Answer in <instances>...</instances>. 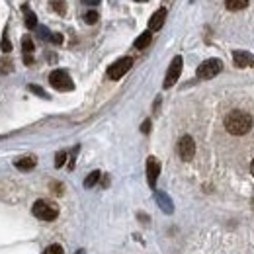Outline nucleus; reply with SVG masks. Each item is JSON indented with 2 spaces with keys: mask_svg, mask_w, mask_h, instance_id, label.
<instances>
[{
  "mask_svg": "<svg viewBox=\"0 0 254 254\" xmlns=\"http://www.w3.org/2000/svg\"><path fill=\"white\" fill-rule=\"evenodd\" d=\"M250 125H252V119L244 111H231L225 117V129L233 135H244L250 129Z\"/></svg>",
  "mask_w": 254,
  "mask_h": 254,
  "instance_id": "f257e3e1",
  "label": "nucleus"
},
{
  "mask_svg": "<svg viewBox=\"0 0 254 254\" xmlns=\"http://www.w3.org/2000/svg\"><path fill=\"white\" fill-rule=\"evenodd\" d=\"M32 211H34V215H36L37 219H41V221H53V219H57V215H59V207H57L53 201H47V200H37V201L34 203Z\"/></svg>",
  "mask_w": 254,
  "mask_h": 254,
  "instance_id": "f03ea898",
  "label": "nucleus"
},
{
  "mask_svg": "<svg viewBox=\"0 0 254 254\" xmlns=\"http://www.w3.org/2000/svg\"><path fill=\"white\" fill-rule=\"evenodd\" d=\"M49 82H51V86L55 88V90H61V92H69V90H73L74 88V84H73V78L69 76V73L67 71H53L51 74H49Z\"/></svg>",
  "mask_w": 254,
  "mask_h": 254,
  "instance_id": "7ed1b4c3",
  "label": "nucleus"
},
{
  "mask_svg": "<svg viewBox=\"0 0 254 254\" xmlns=\"http://www.w3.org/2000/svg\"><path fill=\"white\" fill-rule=\"evenodd\" d=\"M221 69H223V63L219 59H207L198 67V78H203V80L213 78L221 73Z\"/></svg>",
  "mask_w": 254,
  "mask_h": 254,
  "instance_id": "20e7f679",
  "label": "nucleus"
},
{
  "mask_svg": "<svg viewBox=\"0 0 254 254\" xmlns=\"http://www.w3.org/2000/svg\"><path fill=\"white\" fill-rule=\"evenodd\" d=\"M133 67V59L131 57H121L119 61H115L109 69H108V76L111 78V80H117V78H121L127 71H129Z\"/></svg>",
  "mask_w": 254,
  "mask_h": 254,
  "instance_id": "39448f33",
  "label": "nucleus"
},
{
  "mask_svg": "<svg viewBox=\"0 0 254 254\" xmlns=\"http://www.w3.org/2000/svg\"><path fill=\"white\" fill-rule=\"evenodd\" d=\"M182 65H184V61H182L180 55L172 59V63H170V67L166 71V76H164V84H163L164 88H170V86L176 84V80L180 78V73H182Z\"/></svg>",
  "mask_w": 254,
  "mask_h": 254,
  "instance_id": "423d86ee",
  "label": "nucleus"
},
{
  "mask_svg": "<svg viewBox=\"0 0 254 254\" xmlns=\"http://www.w3.org/2000/svg\"><path fill=\"white\" fill-rule=\"evenodd\" d=\"M194 153H196V143L190 135H184L180 141H178V155L182 161H192L194 159Z\"/></svg>",
  "mask_w": 254,
  "mask_h": 254,
  "instance_id": "0eeeda50",
  "label": "nucleus"
},
{
  "mask_svg": "<svg viewBox=\"0 0 254 254\" xmlns=\"http://www.w3.org/2000/svg\"><path fill=\"white\" fill-rule=\"evenodd\" d=\"M161 174V163L155 159V157H149L147 159V182L151 188L157 186V178Z\"/></svg>",
  "mask_w": 254,
  "mask_h": 254,
  "instance_id": "6e6552de",
  "label": "nucleus"
},
{
  "mask_svg": "<svg viewBox=\"0 0 254 254\" xmlns=\"http://www.w3.org/2000/svg\"><path fill=\"white\" fill-rule=\"evenodd\" d=\"M164 20H166V10H164V8L157 10V12L151 16V20H149V30H151V32H159V30L163 28Z\"/></svg>",
  "mask_w": 254,
  "mask_h": 254,
  "instance_id": "1a4fd4ad",
  "label": "nucleus"
},
{
  "mask_svg": "<svg viewBox=\"0 0 254 254\" xmlns=\"http://www.w3.org/2000/svg\"><path fill=\"white\" fill-rule=\"evenodd\" d=\"M233 59H235V65L236 67H254V55L250 53H244V51H235L233 53Z\"/></svg>",
  "mask_w": 254,
  "mask_h": 254,
  "instance_id": "9d476101",
  "label": "nucleus"
},
{
  "mask_svg": "<svg viewBox=\"0 0 254 254\" xmlns=\"http://www.w3.org/2000/svg\"><path fill=\"white\" fill-rule=\"evenodd\" d=\"M22 12L26 14V26L30 30H36L37 28V16L30 10V4H22Z\"/></svg>",
  "mask_w": 254,
  "mask_h": 254,
  "instance_id": "9b49d317",
  "label": "nucleus"
},
{
  "mask_svg": "<svg viewBox=\"0 0 254 254\" xmlns=\"http://www.w3.org/2000/svg\"><path fill=\"white\" fill-rule=\"evenodd\" d=\"M14 164H16L18 170H32V168H36V159L34 157H22Z\"/></svg>",
  "mask_w": 254,
  "mask_h": 254,
  "instance_id": "f8f14e48",
  "label": "nucleus"
},
{
  "mask_svg": "<svg viewBox=\"0 0 254 254\" xmlns=\"http://www.w3.org/2000/svg\"><path fill=\"white\" fill-rule=\"evenodd\" d=\"M151 39H153V32L149 30V32H143L137 39H135V49H145L149 43H151Z\"/></svg>",
  "mask_w": 254,
  "mask_h": 254,
  "instance_id": "ddd939ff",
  "label": "nucleus"
},
{
  "mask_svg": "<svg viewBox=\"0 0 254 254\" xmlns=\"http://www.w3.org/2000/svg\"><path fill=\"white\" fill-rule=\"evenodd\" d=\"M157 201H159V205L163 207V211H166V213H172V201H170V198L166 196V194H163V192H159L157 194Z\"/></svg>",
  "mask_w": 254,
  "mask_h": 254,
  "instance_id": "4468645a",
  "label": "nucleus"
},
{
  "mask_svg": "<svg viewBox=\"0 0 254 254\" xmlns=\"http://www.w3.org/2000/svg\"><path fill=\"white\" fill-rule=\"evenodd\" d=\"M248 4V0H225V6L229 10H242Z\"/></svg>",
  "mask_w": 254,
  "mask_h": 254,
  "instance_id": "2eb2a0df",
  "label": "nucleus"
},
{
  "mask_svg": "<svg viewBox=\"0 0 254 254\" xmlns=\"http://www.w3.org/2000/svg\"><path fill=\"white\" fill-rule=\"evenodd\" d=\"M22 49H24V55H32L34 53V41H32L30 36L22 37Z\"/></svg>",
  "mask_w": 254,
  "mask_h": 254,
  "instance_id": "dca6fc26",
  "label": "nucleus"
},
{
  "mask_svg": "<svg viewBox=\"0 0 254 254\" xmlns=\"http://www.w3.org/2000/svg\"><path fill=\"white\" fill-rule=\"evenodd\" d=\"M100 180V170H94V172H90L88 176H86V180H84V188H92L96 182Z\"/></svg>",
  "mask_w": 254,
  "mask_h": 254,
  "instance_id": "f3484780",
  "label": "nucleus"
},
{
  "mask_svg": "<svg viewBox=\"0 0 254 254\" xmlns=\"http://www.w3.org/2000/svg\"><path fill=\"white\" fill-rule=\"evenodd\" d=\"M0 49H2L4 53H10V51H12V43H10V39H8L6 30H4V36H2V43H0Z\"/></svg>",
  "mask_w": 254,
  "mask_h": 254,
  "instance_id": "a211bd4d",
  "label": "nucleus"
},
{
  "mask_svg": "<svg viewBox=\"0 0 254 254\" xmlns=\"http://www.w3.org/2000/svg\"><path fill=\"white\" fill-rule=\"evenodd\" d=\"M98 18H100V16H98V12H96V10H88V12H86V16H84V22L92 26V24H96V22H98Z\"/></svg>",
  "mask_w": 254,
  "mask_h": 254,
  "instance_id": "6ab92c4d",
  "label": "nucleus"
},
{
  "mask_svg": "<svg viewBox=\"0 0 254 254\" xmlns=\"http://www.w3.org/2000/svg\"><path fill=\"white\" fill-rule=\"evenodd\" d=\"M65 161H67V153H65V151L57 153V157H55V166H57V168H61V166L65 164Z\"/></svg>",
  "mask_w": 254,
  "mask_h": 254,
  "instance_id": "aec40b11",
  "label": "nucleus"
},
{
  "mask_svg": "<svg viewBox=\"0 0 254 254\" xmlns=\"http://www.w3.org/2000/svg\"><path fill=\"white\" fill-rule=\"evenodd\" d=\"M10 71H12V63H10V61H6V59L0 61V73L6 74V73H10Z\"/></svg>",
  "mask_w": 254,
  "mask_h": 254,
  "instance_id": "412c9836",
  "label": "nucleus"
},
{
  "mask_svg": "<svg viewBox=\"0 0 254 254\" xmlns=\"http://www.w3.org/2000/svg\"><path fill=\"white\" fill-rule=\"evenodd\" d=\"M43 254H63V248L59 244H51V246H47V250Z\"/></svg>",
  "mask_w": 254,
  "mask_h": 254,
  "instance_id": "4be33fe9",
  "label": "nucleus"
},
{
  "mask_svg": "<svg viewBox=\"0 0 254 254\" xmlns=\"http://www.w3.org/2000/svg\"><path fill=\"white\" fill-rule=\"evenodd\" d=\"M51 6H53V10H55V12L65 14V2H51Z\"/></svg>",
  "mask_w": 254,
  "mask_h": 254,
  "instance_id": "5701e85b",
  "label": "nucleus"
},
{
  "mask_svg": "<svg viewBox=\"0 0 254 254\" xmlns=\"http://www.w3.org/2000/svg\"><path fill=\"white\" fill-rule=\"evenodd\" d=\"M30 90H32L34 94H39V96H43V98H47V94L43 92V88H39V86H36V84H30Z\"/></svg>",
  "mask_w": 254,
  "mask_h": 254,
  "instance_id": "b1692460",
  "label": "nucleus"
},
{
  "mask_svg": "<svg viewBox=\"0 0 254 254\" xmlns=\"http://www.w3.org/2000/svg\"><path fill=\"white\" fill-rule=\"evenodd\" d=\"M149 129H151V121L147 119V121H143V125H141V131H143V133H149Z\"/></svg>",
  "mask_w": 254,
  "mask_h": 254,
  "instance_id": "393cba45",
  "label": "nucleus"
},
{
  "mask_svg": "<svg viewBox=\"0 0 254 254\" xmlns=\"http://www.w3.org/2000/svg\"><path fill=\"white\" fill-rule=\"evenodd\" d=\"M51 39H53L55 43H63V36H61V34H53Z\"/></svg>",
  "mask_w": 254,
  "mask_h": 254,
  "instance_id": "a878e982",
  "label": "nucleus"
},
{
  "mask_svg": "<svg viewBox=\"0 0 254 254\" xmlns=\"http://www.w3.org/2000/svg\"><path fill=\"white\" fill-rule=\"evenodd\" d=\"M39 34H41V39H47V37H51V36H49V32H47L45 28H39Z\"/></svg>",
  "mask_w": 254,
  "mask_h": 254,
  "instance_id": "bb28decb",
  "label": "nucleus"
},
{
  "mask_svg": "<svg viewBox=\"0 0 254 254\" xmlns=\"http://www.w3.org/2000/svg\"><path fill=\"white\" fill-rule=\"evenodd\" d=\"M84 2H86V4H90V6H96V4L100 2V0H84Z\"/></svg>",
  "mask_w": 254,
  "mask_h": 254,
  "instance_id": "cd10ccee",
  "label": "nucleus"
},
{
  "mask_svg": "<svg viewBox=\"0 0 254 254\" xmlns=\"http://www.w3.org/2000/svg\"><path fill=\"white\" fill-rule=\"evenodd\" d=\"M250 172H252V176H254V161H252V164H250Z\"/></svg>",
  "mask_w": 254,
  "mask_h": 254,
  "instance_id": "c85d7f7f",
  "label": "nucleus"
},
{
  "mask_svg": "<svg viewBox=\"0 0 254 254\" xmlns=\"http://www.w3.org/2000/svg\"><path fill=\"white\" fill-rule=\"evenodd\" d=\"M76 254H84V250H78V252H76Z\"/></svg>",
  "mask_w": 254,
  "mask_h": 254,
  "instance_id": "c756f323",
  "label": "nucleus"
},
{
  "mask_svg": "<svg viewBox=\"0 0 254 254\" xmlns=\"http://www.w3.org/2000/svg\"><path fill=\"white\" fill-rule=\"evenodd\" d=\"M137 2H147V0H137Z\"/></svg>",
  "mask_w": 254,
  "mask_h": 254,
  "instance_id": "7c9ffc66",
  "label": "nucleus"
}]
</instances>
